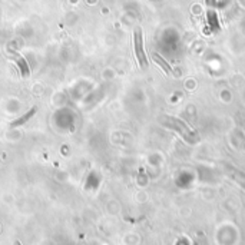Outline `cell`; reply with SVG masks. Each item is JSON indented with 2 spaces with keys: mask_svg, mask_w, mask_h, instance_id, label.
Instances as JSON below:
<instances>
[{
  "mask_svg": "<svg viewBox=\"0 0 245 245\" xmlns=\"http://www.w3.org/2000/svg\"><path fill=\"white\" fill-rule=\"evenodd\" d=\"M133 44H135V54L138 63L141 65V67H146L148 66V59L145 50H143V36H142V30L138 27L133 33Z\"/></svg>",
  "mask_w": 245,
  "mask_h": 245,
  "instance_id": "cell-1",
  "label": "cell"
},
{
  "mask_svg": "<svg viewBox=\"0 0 245 245\" xmlns=\"http://www.w3.org/2000/svg\"><path fill=\"white\" fill-rule=\"evenodd\" d=\"M152 57H153V60H155V62H156V63H158V65L161 66V67H162L163 70H165L166 73H168V75H172V69H171V66H169L168 63H166V62H165V60H163L158 53H153V54H152Z\"/></svg>",
  "mask_w": 245,
  "mask_h": 245,
  "instance_id": "cell-3",
  "label": "cell"
},
{
  "mask_svg": "<svg viewBox=\"0 0 245 245\" xmlns=\"http://www.w3.org/2000/svg\"><path fill=\"white\" fill-rule=\"evenodd\" d=\"M15 245H22V244H20L19 241H16V242H15Z\"/></svg>",
  "mask_w": 245,
  "mask_h": 245,
  "instance_id": "cell-5",
  "label": "cell"
},
{
  "mask_svg": "<svg viewBox=\"0 0 245 245\" xmlns=\"http://www.w3.org/2000/svg\"><path fill=\"white\" fill-rule=\"evenodd\" d=\"M36 112H38V106H33V108L30 109V110H29L26 115H23L22 118H19V119L15 120V122H11V123H10V128H17V126H20V125H23V123H26L27 120L30 119V118H32V116L36 113Z\"/></svg>",
  "mask_w": 245,
  "mask_h": 245,
  "instance_id": "cell-2",
  "label": "cell"
},
{
  "mask_svg": "<svg viewBox=\"0 0 245 245\" xmlns=\"http://www.w3.org/2000/svg\"><path fill=\"white\" fill-rule=\"evenodd\" d=\"M15 57H16L17 63H19V66H20V70H24V76H27L29 75V69H27V65H26V60L23 59V57H20V56H17V54H15Z\"/></svg>",
  "mask_w": 245,
  "mask_h": 245,
  "instance_id": "cell-4",
  "label": "cell"
}]
</instances>
